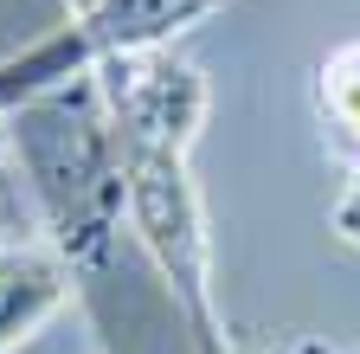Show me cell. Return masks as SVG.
<instances>
[{"mask_svg": "<svg viewBox=\"0 0 360 354\" xmlns=\"http://www.w3.org/2000/svg\"><path fill=\"white\" fill-rule=\"evenodd\" d=\"M322 110H328V122L341 129V142L360 148V46H341V52L322 65Z\"/></svg>", "mask_w": 360, "mask_h": 354, "instance_id": "cell-4", "label": "cell"}, {"mask_svg": "<svg viewBox=\"0 0 360 354\" xmlns=\"http://www.w3.org/2000/svg\"><path fill=\"white\" fill-rule=\"evenodd\" d=\"M277 354H283V348H277Z\"/></svg>", "mask_w": 360, "mask_h": 354, "instance_id": "cell-7", "label": "cell"}, {"mask_svg": "<svg viewBox=\"0 0 360 354\" xmlns=\"http://www.w3.org/2000/svg\"><path fill=\"white\" fill-rule=\"evenodd\" d=\"M97 91L110 110L116 167H122V219L135 251L161 277L180 335L193 354H232L212 303V232L193 181V142L206 122V77L161 52H122L97 65Z\"/></svg>", "mask_w": 360, "mask_h": 354, "instance_id": "cell-1", "label": "cell"}, {"mask_svg": "<svg viewBox=\"0 0 360 354\" xmlns=\"http://www.w3.org/2000/svg\"><path fill=\"white\" fill-rule=\"evenodd\" d=\"M26 232V181H13V167L0 161V239Z\"/></svg>", "mask_w": 360, "mask_h": 354, "instance_id": "cell-5", "label": "cell"}, {"mask_svg": "<svg viewBox=\"0 0 360 354\" xmlns=\"http://www.w3.org/2000/svg\"><path fill=\"white\" fill-rule=\"evenodd\" d=\"M71 296H77V271L45 232L0 239V354L26 348Z\"/></svg>", "mask_w": 360, "mask_h": 354, "instance_id": "cell-3", "label": "cell"}, {"mask_svg": "<svg viewBox=\"0 0 360 354\" xmlns=\"http://www.w3.org/2000/svg\"><path fill=\"white\" fill-rule=\"evenodd\" d=\"M7 122H13L20 181L45 219V239L71 258L77 284L110 271L129 219H122V167H116V136L97 77L39 97Z\"/></svg>", "mask_w": 360, "mask_h": 354, "instance_id": "cell-2", "label": "cell"}, {"mask_svg": "<svg viewBox=\"0 0 360 354\" xmlns=\"http://www.w3.org/2000/svg\"><path fill=\"white\" fill-rule=\"evenodd\" d=\"M328 219H335V232H341L347 245H360V174L341 187V200H335V213H328Z\"/></svg>", "mask_w": 360, "mask_h": 354, "instance_id": "cell-6", "label": "cell"}]
</instances>
